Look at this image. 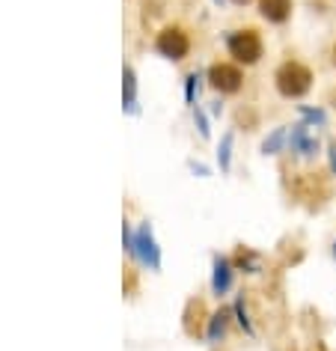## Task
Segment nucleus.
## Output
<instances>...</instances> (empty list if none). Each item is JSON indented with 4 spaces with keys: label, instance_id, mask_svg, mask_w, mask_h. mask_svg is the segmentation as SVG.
<instances>
[{
    "label": "nucleus",
    "instance_id": "20",
    "mask_svg": "<svg viewBox=\"0 0 336 351\" xmlns=\"http://www.w3.org/2000/svg\"><path fill=\"white\" fill-rule=\"evenodd\" d=\"M331 63H333V66H336V45H333V48H331Z\"/></svg>",
    "mask_w": 336,
    "mask_h": 351
},
{
    "label": "nucleus",
    "instance_id": "10",
    "mask_svg": "<svg viewBox=\"0 0 336 351\" xmlns=\"http://www.w3.org/2000/svg\"><path fill=\"white\" fill-rule=\"evenodd\" d=\"M122 108L131 113L137 110V75L131 66L122 69Z\"/></svg>",
    "mask_w": 336,
    "mask_h": 351
},
{
    "label": "nucleus",
    "instance_id": "11",
    "mask_svg": "<svg viewBox=\"0 0 336 351\" xmlns=\"http://www.w3.org/2000/svg\"><path fill=\"white\" fill-rule=\"evenodd\" d=\"M226 328H229V313L226 310H217L208 315V328H206V339L208 342H220L226 337Z\"/></svg>",
    "mask_w": 336,
    "mask_h": 351
},
{
    "label": "nucleus",
    "instance_id": "2",
    "mask_svg": "<svg viewBox=\"0 0 336 351\" xmlns=\"http://www.w3.org/2000/svg\"><path fill=\"white\" fill-rule=\"evenodd\" d=\"M226 51L229 57H235V63L256 66L265 54V45H262V36L253 27H244V30H232L226 36Z\"/></svg>",
    "mask_w": 336,
    "mask_h": 351
},
{
    "label": "nucleus",
    "instance_id": "7",
    "mask_svg": "<svg viewBox=\"0 0 336 351\" xmlns=\"http://www.w3.org/2000/svg\"><path fill=\"white\" fill-rule=\"evenodd\" d=\"M229 289H232V262L226 256H215V262H211V292L220 298Z\"/></svg>",
    "mask_w": 336,
    "mask_h": 351
},
{
    "label": "nucleus",
    "instance_id": "8",
    "mask_svg": "<svg viewBox=\"0 0 336 351\" xmlns=\"http://www.w3.org/2000/svg\"><path fill=\"white\" fill-rule=\"evenodd\" d=\"M206 304L200 301V298H193V301H188V306H184V333L188 337H200L202 330V324H206Z\"/></svg>",
    "mask_w": 336,
    "mask_h": 351
},
{
    "label": "nucleus",
    "instance_id": "9",
    "mask_svg": "<svg viewBox=\"0 0 336 351\" xmlns=\"http://www.w3.org/2000/svg\"><path fill=\"white\" fill-rule=\"evenodd\" d=\"M259 15L268 24H286L291 19V0H259Z\"/></svg>",
    "mask_w": 336,
    "mask_h": 351
},
{
    "label": "nucleus",
    "instance_id": "4",
    "mask_svg": "<svg viewBox=\"0 0 336 351\" xmlns=\"http://www.w3.org/2000/svg\"><path fill=\"white\" fill-rule=\"evenodd\" d=\"M155 51L167 60H184L191 51V39L182 27H164L155 39Z\"/></svg>",
    "mask_w": 336,
    "mask_h": 351
},
{
    "label": "nucleus",
    "instance_id": "21",
    "mask_svg": "<svg viewBox=\"0 0 336 351\" xmlns=\"http://www.w3.org/2000/svg\"><path fill=\"white\" fill-rule=\"evenodd\" d=\"M232 3H238V6H244V3H250V0H232Z\"/></svg>",
    "mask_w": 336,
    "mask_h": 351
},
{
    "label": "nucleus",
    "instance_id": "3",
    "mask_svg": "<svg viewBox=\"0 0 336 351\" xmlns=\"http://www.w3.org/2000/svg\"><path fill=\"white\" fill-rule=\"evenodd\" d=\"M131 253H134L146 268H152V271L161 268V247H158L155 232L149 223H140V230L134 232V239H131Z\"/></svg>",
    "mask_w": 336,
    "mask_h": 351
},
{
    "label": "nucleus",
    "instance_id": "1",
    "mask_svg": "<svg viewBox=\"0 0 336 351\" xmlns=\"http://www.w3.org/2000/svg\"><path fill=\"white\" fill-rule=\"evenodd\" d=\"M274 84L283 99H304L313 90V72L309 66L298 63V60H286L277 72H274Z\"/></svg>",
    "mask_w": 336,
    "mask_h": 351
},
{
    "label": "nucleus",
    "instance_id": "16",
    "mask_svg": "<svg viewBox=\"0 0 336 351\" xmlns=\"http://www.w3.org/2000/svg\"><path fill=\"white\" fill-rule=\"evenodd\" d=\"M197 93H200V75H197V72H191L188 77H184V101L193 104Z\"/></svg>",
    "mask_w": 336,
    "mask_h": 351
},
{
    "label": "nucleus",
    "instance_id": "6",
    "mask_svg": "<svg viewBox=\"0 0 336 351\" xmlns=\"http://www.w3.org/2000/svg\"><path fill=\"white\" fill-rule=\"evenodd\" d=\"M313 125H307V122H298V125H291V134H289V146L291 152L300 155V158H315L318 155V137L309 131Z\"/></svg>",
    "mask_w": 336,
    "mask_h": 351
},
{
    "label": "nucleus",
    "instance_id": "19",
    "mask_svg": "<svg viewBox=\"0 0 336 351\" xmlns=\"http://www.w3.org/2000/svg\"><path fill=\"white\" fill-rule=\"evenodd\" d=\"M327 161H331V173L336 176V143H327Z\"/></svg>",
    "mask_w": 336,
    "mask_h": 351
},
{
    "label": "nucleus",
    "instance_id": "5",
    "mask_svg": "<svg viewBox=\"0 0 336 351\" xmlns=\"http://www.w3.org/2000/svg\"><path fill=\"white\" fill-rule=\"evenodd\" d=\"M208 84H211V90H217L220 95H232L244 86V72L232 63H215L208 69Z\"/></svg>",
    "mask_w": 336,
    "mask_h": 351
},
{
    "label": "nucleus",
    "instance_id": "17",
    "mask_svg": "<svg viewBox=\"0 0 336 351\" xmlns=\"http://www.w3.org/2000/svg\"><path fill=\"white\" fill-rule=\"evenodd\" d=\"M300 117L307 119V125L313 122V125H318V128H322L324 122H327V117H324V110H322V108H300Z\"/></svg>",
    "mask_w": 336,
    "mask_h": 351
},
{
    "label": "nucleus",
    "instance_id": "18",
    "mask_svg": "<svg viewBox=\"0 0 336 351\" xmlns=\"http://www.w3.org/2000/svg\"><path fill=\"white\" fill-rule=\"evenodd\" d=\"M193 119H197V128H200V134H202V137H208V119L202 117V110H197V113H193Z\"/></svg>",
    "mask_w": 336,
    "mask_h": 351
},
{
    "label": "nucleus",
    "instance_id": "14",
    "mask_svg": "<svg viewBox=\"0 0 336 351\" xmlns=\"http://www.w3.org/2000/svg\"><path fill=\"white\" fill-rule=\"evenodd\" d=\"M235 315H238V328H241L247 337H253L256 328H253V322H250V313H247V298L244 295L235 298Z\"/></svg>",
    "mask_w": 336,
    "mask_h": 351
},
{
    "label": "nucleus",
    "instance_id": "15",
    "mask_svg": "<svg viewBox=\"0 0 336 351\" xmlns=\"http://www.w3.org/2000/svg\"><path fill=\"white\" fill-rule=\"evenodd\" d=\"M217 164H220V170H224V173H229V167H232V134H224V140H220Z\"/></svg>",
    "mask_w": 336,
    "mask_h": 351
},
{
    "label": "nucleus",
    "instance_id": "13",
    "mask_svg": "<svg viewBox=\"0 0 336 351\" xmlns=\"http://www.w3.org/2000/svg\"><path fill=\"white\" fill-rule=\"evenodd\" d=\"M286 140H289V131H286V125L274 128V131H271V137H265L262 152H265V155H277L280 149H283V143H286Z\"/></svg>",
    "mask_w": 336,
    "mask_h": 351
},
{
    "label": "nucleus",
    "instance_id": "22",
    "mask_svg": "<svg viewBox=\"0 0 336 351\" xmlns=\"http://www.w3.org/2000/svg\"><path fill=\"white\" fill-rule=\"evenodd\" d=\"M333 259H336V241H333Z\"/></svg>",
    "mask_w": 336,
    "mask_h": 351
},
{
    "label": "nucleus",
    "instance_id": "12",
    "mask_svg": "<svg viewBox=\"0 0 336 351\" xmlns=\"http://www.w3.org/2000/svg\"><path fill=\"white\" fill-rule=\"evenodd\" d=\"M235 265L241 271H247V274H259V253L250 250V247H241L235 256Z\"/></svg>",
    "mask_w": 336,
    "mask_h": 351
}]
</instances>
